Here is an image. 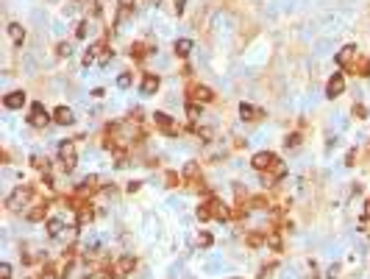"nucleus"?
I'll use <instances>...</instances> for the list:
<instances>
[{
    "label": "nucleus",
    "instance_id": "obj_18",
    "mask_svg": "<svg viewBox=\"0 0 370 279\" xmlns=\"http://www.w3.org/2000/svg\"><path fill=\"white\" fill-rule=\"evenodd\" d=\"M284 173H287V165L281 162V159H275V165H273V168L267 170V176H264V184H273L275 179H281V176H284Z\"/></svg>",
    "mask_w": 370,
    "mask_h": 279
},
{
    "label": "nucleus",
    "instance_id": "obj_2",
    "mask_svg": "<svg viewBox=\"0 0 370 279\" xmlns=\"http://www.w3.org/2000/svg\"><path fill=\"white\" fill-rule=\"evenodd\" d=\"M153 123H156V128H159L161 134H167V137H178V134H181L178 123H175L170 115H164V112H156V115H153Z\"/></svg>",
    "mask_w": 370,
    "mask_h": 279
},
{
    "label": "nucleus",
    "instance_id": "obj_32",
    "mask_svg": "<svg viewBox=\"0 0 370 279\" xmlns=\"http://www.w3.org/2000/svg\"><path fill=\"white\" fill-rule=\"evenodd\" d=\"M70 53H72L70 42H59V45H56V56H61V59H64V56H70Z\"/></svg>",
    "mask_w": 370,
    "mask_h": 279
},
{
    "label": "nucleus",
    "instance_id": "obj_26",
    "mask_svg": "<svg viewBox=\"0 0 370 279\" xmlns=\"http://www.w3.org/2000/svg\"><path fill=\"white\" fill-rule=\"evenodd\" d=\"M245 243H248L251 249H256V246L267 243V235H262V232H253V235H248V237H245Z\"/></svg>",
    "mask_w": 370,
    "mask_h": 279
},
{
    "label": "nucleus",
    "instance_id": "obj_36",
    "mask_svg": "<svg viewBox=\"0 0 370 279\" xmlns=\"http://www.w3.org/2000/svg\"><path fill=\"white\" fill-rule=\"evenodd\" d=\"M117 87H123V90H126V87H131V73H123V76H120Z\"/></svg>",
    "mask_w": 370,
    "mask_h": 279
},
{
    "label": "nucleus",
    "instance_id": "obj_21",
    "mask_svg": "<svg viewBox=\"0 0 370 279\" xmlns=\"http://www.w3.org/2000/svg\"><path fill=\"white\" fill-rule=\"evenodd\" d=\"M9 37H12V42L14 45H23V39H25V28L20 23H12L9 25Z\"/></svg>",
    "mask_w": 370,
    "mask_h": 279
},
{
    "label": "nucleus",
    "instance_id": "obj_43",
    "mask_svg": "<svg viewBox=\"0 0 370 279\" xmlns=\"http://www.w3.org/2000/svg\"><path fill=\"white\" fill-rule=\"evenodd\" d=\"M345 165H356V151H348V157H345Z\"/></svg>",
    "mask_w": 370,
    "mask_h": 279
},
{
    "label": "nucleus",
    "instance_id": "obj_17",
    "mask_svg": "<svg viewBox=\"0 0 370 279\" xmlns=\"http://www.w3.org/2000/svg\"><path fill=\"white\" fill-rule=\"evenodd\" d=\"M239 115H242L245 120H262L264 112L256 109V106H251V103H239Z\"/></svg>",
    "mask_w": 370,
    "mask_h": 279
},
{
    "label": "nucleus",
    "instance_id": "obj_9",
    "mask_svg": "<svg viewBox=\"0 0 370 279\" xmlns=\"http://www.w3.org/2000/svg\"><path fill=\"white\" fill-rule=\"evenodd\" d=\"M184 179H187V184H190L192 190H203V176H201V168H198L195 162H190L184 168Z\"/></svg>",
    "mask_w": 370,
    "mask_h": 279
},
{
    "label": "nucleus",
    "instance_id": "obj_28",
    "mask_svg": "<svg viewBox=\"0 0 370 279\" xmlns=\"http://www.w3.org/2000/svg\"><path fill=\"white\" fill-rule=\"evenodd\" d=\"M248 204H251V206H256V210H270V206H273V204H270V198H267V195H253V198L248 201Z\"/></svg>",
    "mask_w": 370,
    "mask_h": 279
},
{
    "label": "nucleus",
    "instance_id": "obj_25",
    "mask_svg": "<svg viewBox=\"0 0 370 279\" xmlns=\"http://www.w3.org/2000/svg\"><path fill=\"white\" fill-rule=\"evenodd\" d=\"M264 235H267V246L273 251H281V235L275 229H270V232H264Z\"/></svg>",
    "mask_w": 370,
    "mask_h": 279
},
{
    "label": "nucleus",
    "instance_id": "obj_33",
    "mask_svg": "<svg viewBox=\"0 0 370 279\" xmlns=\"http://www.w3.org/2000/svg\"><path fill=\"white\" fill-rule=\"evenodd\" d=\"M245 215H248V206H245V204H237V206H234V210H231V218H245Z\"/></svg>",
    "mask_w": 370,
    "mask_h": 279
},
{
    "label": "nucleus",
    "instance_id": "obj_38",
    "mask_svg": "<svg viewBox=\"0 0 370 279\" xmlns=\"http://www.w3.org/2000/svg\"><path fill=\"white\" fill-rule=\"evenodd\" d=\"M0 279H12V265H9V262L0 265Z\"/></svg>",
    "mask_w": 370,
    "mask_h": 279
},
{
    "label": "nucleus",
    "instance_id": "obj_5",
    "mask_svg": "<svg viewBox=\"0 0 370 279\" xmlns=\"http://www.w3.org/2000/svg\"><path fill=\"white\" fill-rule=\"evenodd\" d=\"M187 95H190V101H195V103H212L215 101V92H212L209 87H203V84H190L187 87Z\"/></svg>",
    "mask_w": 370,
    "mask_h": 279
},
{
    "label": "nucleus",
    "instance_id": "obj_42",
    "mask_svg": "<svg viewBox=\"0 0 370 279\" xmlns=\"http://www.w3.org/2000/svg\"><path fill=\"white\" fill-rule=\"evenodd\" d=\"M139 187H142V182H128V187H126V190H128V193H137Z\"/></svg>",
    "mask_w": 370,
    "mask_h": 279
},
{
    "label": "nucleus",
    "instance_id": "obj_16",
    "mask_svg": "<svg viewBox=\"0 0 370 279\" xmlns=\"http://www.w3.org/2000/svg\"><path fill=\"white\" fill-rule=\"evenodd\" d=\"M23 103H25V92H9L6 98H3V106L6 109H23Z\"/></svg>",
    "mask_w": 370,
    "mask_h": 279
},
{
    "label": "nucleus",
    "instance_id": "obj_24",
    "mask_svg": "<svg viewBox=\"0 0 370 279\" xmlns=\"http://www.w3.org/2000/svg\"><path fill=\"white\" fill-rule=\"evenodd\" d=\"M128 53H131V59H134V61H142L145 56H148V45H142V42H134Z\"/></svg>",
    "mask_w": 370,
    "mask_h": 279
},
{
    "label": "nucleus",
    "instance_id": "obj_29",
    "mask_svg": "<svg viewBox=\"0 0 370 279\" xmlns=\"http://www.w3.org/2000/svg\"><path fill=\"white\" fill-rule=\"evenodd\" d=\"M31 165H34L36 170H42V173H50V162H48V157H31Z\"/></svg>",
    "mask_w": 370,
    "mask_h": 279
},
{
    "label": "nucleus",
    "instance_id": "obj_40",
    "mask_svg": "<svg viewBox=\"0 0 370 279\" xmlns=\"http://www.w3.org/2000/svg\"><path fill=\"white\" fill-rule=\"evenodd\" d=\"M195 134H198V137H203V140H209L212 137V128H201V126H198Z\"/></svg>",
    "mask_w": 370,
    "mask_h": 279
},
{
    "label": "nucleus",
    "instance_id": "obj_34",
    "mask_svg": "<svg viewBox=\"0 0 370 279\" xmlns=\"http://www.w3.org/2000/svg\"><path fill=\"white\" fill-rule=\"evenodd\" d=\"M284 146L287 148H298L301 146V134H290V137L284 140Z\"/></svg>",
    "mask_w": 370,
    "mask_h": 279
},
{
    "label": "nucleus",
    "instance_id": "obj_8",
    "mask_svg": "<svg viewBox=\"0 0 370 279\" xmlns=\"http://www.w3.org/2000/svg\"><path fill=\"white\" fill-rule=\"evenodd\" d=\"M275 154H270V151H259V154H253V159H251V165H253V170H259V173H267L270 168L275 165Z\"/></svg>",
    "mask_w": 370,
    "mask_h": 279
},
{
    "label": "nucleus",
    "instance_id": "obj_4",
    "mask_svg": "<svg viewBox=\"0 0 370 279\" xmlns=\"http://www.w3.org/2000/svg\"><path fill=\"white\" fill-rule=\"evenodd\" d=\"M203 204H206V210H209L212 218H217V221H228V218H231V210H228V206L223 204L217 195H209V198L203 201Z\"/></svg>",
    "mask_w": 370,
    "mask_h": 279
},
{
    "label": "nucleus",
    "instance_id": "obj_31",
    "mask_svg": "<svg viewBox=\"0 0 370 279\" xmlns=\"http://www.w3.org/2000/svg\"><path fill=\"white\" fill-rule=\"evenodd\" d=\"M187 117H190V120L195 123L198 117H201V103H195V101H190V103H187Z\"/></svg>",
    "mask_w": 370,
    "mask_h": 279
},
{
    "label": "nucleus",
    "instance_id": "obj_20",
    "mask_svg": "<svg viewBox=\"0 0 370 279\" xmlns=\"http://www.w3.org/2000/svg\"><path fill=\"white\" fill-rule=\"evenodd\" d=\"M53 120L59 123V126H70V123H72V112L67 109V106H59V109L53 112Z\"/></svg>",
    "mask_w": 370,
    "mask_h": 279
},
{
    "label": "nucleus",
    "instance_id": "obj_1",
    "mask_svg": "<svg viewBox=\"0 0 370 279\" xmlns=\"http://www.w3.org/2000/svg\"><path fill=\"white\" fill-rule=\"evenodd\" d=\"M109 59H112V50H109V45L103 42V39H101V42H95V45H92V48L84 53V64H92V61H101V64H106Z\"/></svg>",
    "mask_w": 370,
    "mask_h": 279
},
{
    "label": "nucleus",
    "instance_id": "obj_30",
    "mask_svg": "<svg viewBox=\"0 0 370 279\" xmlns=\"http://www.w3.org/2000/svg\"><path fill=\"white\" fill-rule=\"evenodd\" d=\"M181 182H184V176H178L175 170H167V173H164V184H167V187H178Z\"/></svg>",
    "mask_w": 370,
    "mask_h": 279
},
{
    "label": "nucleus",
    "instance_id": "obj_15",
    "mask_svg": "<svg viewBox=\"0 0 370 279\" xmlns=\"http://www.w3.org/2000/svg\"><path fill=\"white\" fill-rule=\"evenodd\" d=\"M134 268H137V260H134L131 254H126V257H120V260L114 262V273H120V276H126V273H131Z\"/></svg>",
    "mask_w": 370,
    "mask_h": 279
},
{
    "label": "nucleus",
    "instance_id": "obj_35",
    "mask_svg": "<svg viewBox=\"0 0 370 279\" xmlns=\"http://www.w3.org/2000/svg\"><path fill=\"white\" fill-rule=\"evenodd\" d=\"M198 243H201L203 249H209V246H212V235H209V232H201V237H198Z\"/></svg>",
    "mask_w": 370,
    "mask_h": 279
},
{
    "label": "nucleus",
    "instance_id": "obj_11",
    "mask_svg": "<svg viewBox=\"0 0 370 279\" xmlns=\"http://www.w3.org/2000/svg\"><path fill=\"white\" fill-rule=\"evenodd\" d=\"M342 92H345V76L334 73L331 79H328V84H326V95L328 98H337V95H342Z\"/></svg>",
    "mask_w": 370,
    "mask_h": 279
},
{
    "label": "nucleus",
    "instance_id": "obj_27",
    "mask_svg": "<svg viewBox=\"0 0 370 279\" xmlns=\"http://www.w3.org/2000/svg\"><path fill=\"white\" fill-rule=\"evenodd\" d=\"M61 232H64V224H61L59 218H50V221H48V235H50V237H59Z\"/></svg>",
    "mask_w": 370,
    "mask_h": 279
},
{
    "label": "nucleus",
    "instance_id": "obj_41",
    "mask_svg": "<svg viewBox=\"0 0 370 279\" xmlns=\"http://www.w3.org/2000/svg\"><path fill=\"white\" fill-rule=\"evenodd\" d=\"M117 3H120V9H123V12H128V9L137 3V0H117Z\"/></svg>",
    "mask_w": 370,
    "mask_h": 279
},
{
    "label": "nucleus",
    "instance_id": "obj_10",
    "mask_svg": "<svg viewBox=\"0 0 370 279\" xmlns=\"http://www.w3.org/2000/svg\"><path fill=\"white\" fill-rule=\"evenodd\" d=\"M98 190H101V184H98V176H86L84 182L75 187V195L78 198H89V195H95Z\"/></svg>",
    "mask_w": 370,
    "mask_h": 279
},
{
    "label": "nucleus",
    "instance_id": "obj_46",
    "mask_svg": "<svg viewBox=\"0 0 370 279\" xmlns=\"http://www.w3.org/2000/svg\"><path fill=\"white\" fill-rule=\"evenodd\" d=\"M145 3H150V0H145Z\"/></svg>",
    "mask_w": 370,
    "mask_h": 279
},
{
    "label": "nucleus",
    "instance_id": "obj_6",
    "mask_svg": "<svg viewBox=\"0 0 370 279\" xmlns=\"http://www.w3.org/2000/svg\"><path fill=\"white\" fill-rule=\"evenodd\" d=\"M31 193H34V187H28V184H25V187H17L6 198V206H9V210H20V206H25V204H28V198H31Z\"/></svg>",
    "mask_w": 370,
    "mask_h": 279
},
{
    "label": "nucleus",
    "instance_id": "obj_7",
    "mask_svg": "<svg viewBox=\"0 0 370 279\" xmlns=\"http://www.w3.org/2000/svg\"><path fill=\"white\" fill-rule=\"evenodd\" d=\"M48 120H50V112L45 109L42 103H34V106H31V115H28V123L34 128H45V126H48Z\"/></svg>",
    "mask_w": 370,
    "mask_h": 279
},
{
    "label": "nucleus",
    "instance_id": "obj_12",
    "mask_svg": "<svg viewBox=\"0 0 370 279\" xmlns=\"http://www.w3.org/2000/svg\"><path fill=\"white\" fill-rule=\"evenodd\" d=\"M356 59H359L356 45H345V48H342L340 53H337V64H340V67H351Z\"/></svg>",
    "mask_w": 370,
    "mask_h": 279
},
{
    "label": "nucleus",
    "instance_id": "obj_23",
    "mask_svg": "<svg viewBox=\"0 0 370 279\" xmlns=\"http://www.w3.org/2000/svg\"><path fill=\"white\" fill-rule=\"evenodd\" d=\"M351 70L353 73H359V76H370V56H364V59H356L351 64Z\"/></svg>",
    "mask_w": 370,
    "mask_h": 279
},
{
    "label": "nucleus",
    "instance_id": "obj_44",
    "mask_svg": "<svg viewBox=\"0 0 370 279\" xmlns=\"http://www.w3.org/2000/svg\"><path fill=\"white\" fill-rule=\"evenodd\" d=\"M184 12V0H175V14H181Z\"/></svg>",
    "mask_w": 370,
    "mask_h": 279
},
{
    "label": "nucleus",
    "instance_id": "obj_19",
    "mask_svg": "<svg viewBox=\"0 0 370 279\" xmlns=\"http://www.w3.org/2000/svg\"><path fill=\"white\" fill-rule=\"evenodd\" d=\"M48 210H50V204L48 201H42V204H36L34 210H28V221H45V215H48Z\"/></svg>",
    "mask_w": 370,
    "mask_h": 279
},
{
    "label": "nucleus",
    "instance_id": "obj_37",
    "mask_svg": "<svg viewBox=\"0 0 370 279\" xmlns=\"http://www.w3.org/2000/svg\"><path fill=\"white\" fill-rule=\"evenodd\" d=\"M364 115H367V109H364L362 103H353V117H359V120H362Z\"/></svg>",
    "mask_w": 370,
    "mask_h": 279
},
{
    "label": "nucleus",
    "instance_id": "obj_45",
    "mask_svg": "<svg viewBox=\"0 0 370 279\" xmlns=\"http://www.w3.org/2000/svg\"><path fill=\"white\" fill-rule=\"evenodd\" d=\"M364 215L370 218V195H367V201H364Z\"/></svg>",
    "mask_w": 370,
    "mask_h": 279
},
{
    "label": "nucleus",
    "instance_id": "obj_39",
    "mask_svg": "<svg viewBox=\"0 0 370 279\" xmlns=\"http://www.w3.org/2000/svg\"><path fill=\"white\" fill-rule=\"evenodd\" d=\"M86 28H89V23H78V31H75V37H78V39H84V37H86Z\"/></svg>",
    "mask_w": 370,
    "mask_h": 279
},
{
    "label": "nucleus",
    "instance_id": "obj_13",
    "mask_svg": "<svg viewBox=\"0 0 370 279\" xmlns=\"http://www.w3.org/2000/svg\"><path fill=\"white\" fill-rule=\"evenodd\" d=\"M75 215H78V226H86V224H92V221H95V210H92L89 201H84V204L78 206Z\"/></svg>",
    "mask_w": 370,
    "mask_h": 279
},
{
    "label": "nucleus",
    "instance_id": "obj_14",
    "mask_svg": "<svg viewBox=\"0 0 370 279\" xmlns=\"http://www.w3.org/2000/svg\"><path fill=\"white\" fill-rule=\"evenodd\" d=\"M159 76L156 73H145L142 76V95H156V92H159Z\"/></svg>",
    "mask_w": 370,
    "mask_h": 279
},
{
    "label": "nucleus",
    "instance_id": "obj_22",
    "mask_svg": "<svg viewBox=\"0 0 370 279\" xmlns=\"http://www.w3.org/2000/svg\"><path fill=\"white\" fill-rule=\"evenodd\" d=\"M173 50H175V56H181V59H187V56H190V50H192V42H190V39H175Z\"/></svg>",
    "mask_w": 370,
    "mask_h": 279
},
{
    "label": "nucleus",
    "instance_id": "obj_3",
    "mask_svg": "<svg viewBox=\"0 0 370 279\" xmlns=\"http://www.w3.org/2000/svg\"><path fill=\"white\" fill-rule=\"evenodd\" d=\"M59 162H61V168L67 170V173H70L72 168H75L78 165V157H75V146H72L70 140H64V143H61L59 146Z\"/></svg>",
    "mask_w": 370,
    "mask_h": 279
}]
</instances>
